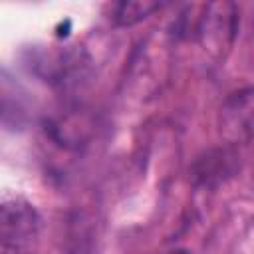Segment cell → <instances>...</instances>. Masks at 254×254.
<instances>
[{"label": "cell", "mask_w": 254, "mask_h": 254, "mask_svg": "<svg viewBox=\"0 0 254 254\" xmlns=\"http://www.w3.org/2000/svg\"><path fill=\"white\" fill-rule=\"evenodd\" d=\"M238 32V10L232 2H210L204 6L198 22L196 36L202 48L214 58H222Z\"/></svg>", "instance_id": "cell-1"}, {"label": "cell", "mask_w": 254, "mask_h": 254, "mask_svg": "<svg viewBox=\"0 0 254 254\" xmlns=\"http://www.w3.org/2000/svg\"><path fill=\"white\" fill-rule=\"evenodd\" d=\"M40 230V216L36 208L24 198H8L0 208V238L2 252L10 254L12 250L20 254Z\"/></svg>", "instance_id": "cell-2"}, {"label": "cell", "mask_w": 254, "mask_h": 254, "mask_svg": "<svg viewBox=\"0 0 254 254\" xmlns=\"http://www.w3.org/2000/svg\"><path fill=\"white\" fill-rule=\"evenodd\" d=\"M218 133L226 143L254 139V87L230 93L218 111Z\"/></svg>", "instance_id": "cell-3"}, {"label": "cell", "mask_w": 254, "mask_h": 254, "mask_svg": "<svg viewBox=\"0 0 254 254\" xmlns=\"http://www.w3.org/2000/svg\"><path fill=\"white\" fill-rule=\"evenodd\" d=\"M161 4L151 2V0H129V2H119L113 12V22L119 26H133L141 20H145L151 12H155Z\"/></svg>", "instance_id": "cell-4"}, {"label": "cell", "mask_w": 254, "mask_h": 254, "mask_svg": "<svg viewBox=\"0 0 254 254\" xmlns=\"http://www.w3.org/2000/svg\"><path fill=\"white\" fill-rule=\"evenodd\" d=\"M169 254H190L189 250H173V252H169Z\"/></svg>", "instance_id": "cell-5"}]
</instances>
